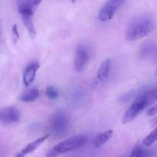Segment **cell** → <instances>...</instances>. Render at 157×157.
<instances>
[{
	"label": "cell",
	"instance_id": "obj_1",
	"mask_svg": "<svg viewBox=\"0 0 157 157\" xmlns=\"http://www.w3.org/2000/svg\"><path fill=\"white\" fill-rule=\"evenodd\" d=\"M156 28V21L153 16L143 15L133 18L127 25L125 38L128 41H134L144 38Z\"/></svg>",
	"mask_w": 157,
	"mask_h": 157
},
{
	"label": "cell",
	"instance_id": "obj_2",
	"mask_svg": "<svg viewBox=\"0 0 157 157\" xmlns=\"http://www.w3.org/2000/svg\"><path fill=\"white\" fill-rule=\"evenodd\" d=\"M157 90V87L148 90H144L139 94L130 106L128 109L126 110L121 119V122L123 124H127L134 121L140 115V113L144 110L147 107H148L154 100H156L155 98V94Z\"/></svg>",
	"mask_w": 157,
	"mask_h": 157
},
{
	"label": "cell",
	"instance_id": "obj_3",
	"mask_svg": "<svg viewBox=\"0 0 157 157\" xmlns=\"http://www.w3.org/2000/svg\"><path fill=\"white\" fill-rule=\"evenodd\" d=\"M70 127V117L64 111H56L52 115L48 122V130L55 137H63L67 133Z\"/></svg>",
	"mask_w": 157,
	"mask_h": 157
},
{
	"label": "cell",
	"instance_id": "obj_4",
	"mask_svg": "<svg viewBox=\"0 0 157 157\" xmlns=\"http://www.w3.org/2000/svg\"><path fill=\"white\" fill-rule=\"evenodd\" d=\"M87 141V137L84 135H78L65 140L54 146L46 153V157H57L60 155L69 153L82 147Z\"/></svg>",
	"mask_w": 157,
	"mask_h": 157
},
{
	"label": "cell",
	"instance_id": "obj_5",
	"mask_svg": "<svg viewBox=\"0 0 157 157\" xmlns=\"http://www.w3.org/2000/svg\"><path fill=\"white\" fill-rule=\"evenodd\" d=\"M126 1L127 0H108L100 9L98 13L100 21L104 22L111 19L117 11Z\"/></svg>",
	"mask_w": 157,
	"mask_h": 157
},
{
	"label": "cell",
	"instance_id": "obj_6",
	"mask_svg": "<svg viewBox=\"0 0 157 157\" xmlns=\"http://www.w3.org/2000/svg\"><path fill=\"white\" fill-rule=\"evenodd\" d=\"M21 118L20 111L15 107H6L1 110L0 121L5 125H11L19 122Z\"/></svg>",
	"mask_w": 157,
	"mask_h": 157
},
{
	"label": "cell",
	"instance_id": "obj_7",
	"mask_svg": "<svg viewBox=\"0 0 157 157\" xmlns=\"http://www.w3.org/2000/svg\"><path fill=\"white\" fill-rule=\"evenodd\" d=\"M89 61V55L85 46L80 44L76 48L75 58V70L77 72H82L86 68Z\"/></svg>",
	"mask_w": 157,
	"mask_h": 157
},
{
	"label": "cell",
	"instance_id": "obj_8",
	"mask_svg": "<svg viewBox=\"0 0 157 157\" xmlns=\"http://www.w3.org/2000/svg\"><path fill=\"white\" fill-rule=\"evenodd\" d=\"M110 66H111V60L110 58H107L101 63L100 67L97 71L96 76H95V84H101V83L104 82V81L107 80V78L109 76V74H110Z\"/></svg>",
	"mask_w": 157,
	"mask_h": 157
},
{
	"label": "cell",
	"instance_id": "obj_9",
	"mask_svg": "<svg viewBox=\"0 0 157 157\" xmlns=\"http://www.w3.org/2000/svg\"><path fill=\"white\" fill-rule=\"evenodd\" d=\"M40 67V64L38 62H32L26 67L23 74V84L25 87H29L32 84L36 76L37 71Z\"/></svg>",
	"mask_w": 157,
	"mask_h": 157
},
{
	"label": "cell",
	"instance_id": "obj_10",
	"mask_svg": "<svg viewBox=\"0 0 157 157\" xmlns=\"http://www.w3.org/2000/svg\"><path fill=\"white\" fill-rule=\"evenodd\" d=\"M48 135H45V136H41V137L38 138V139L35 140L33 142L29 144L26 147H25L21 151L18 152V153L15 155V157H25L27 155L32 153L34 151H35L41 144H44V142L48 138Z\"/></svg>",
	"mask_w": 157,
	"mask_h": 157
},
{
	"label": "cell",
	"instance_id": "obj_11",
	"mask_svg": "<svg viewBox=\"0 0 157 157\" xmlns=\"http://www.w3.org/2000/svg\"><path fill=\"white\" fill-rule=\"evenodd\" d=\"M113 135V130H109L107 131H104L103 133H99L97 135L93 140V145L96 148H100L102 147L104 144L108 142Z\"/></svg>",
	"mask_w": 157,
	"mask_h": 157
},
{
	"label": "cell",
	"instance_id": "obj_12",
	"mask_svg": "<svg viewBox=\"0 0 157 157\" xmlns=\"http://www.w3.org/2000/svg\"><path fill=\"white\" fill-rule=\"evenodd\" d=\"M20 15H21L23 24L29 32V35L34 38L36 35V31H35V25H34L33 19H32L33 15L32 14H21Z\"/></svg>",
	"mask_w": 157,
	"mask_h": 157
},
{
	"label": "cell",
	"instance_id": "obj_13",
	"mask_svg": "<svg viewBox=\"0 0 157 157\" xmlns=\"http://www.w3.org/2000/svg\"><path fill=\"white\" fill-rule=\"evenodd\" d=\"M39 96V90L37 88H32L20 95L19 101L23 103H32L38 99Z\"/></svg>",
	"mask_w": 157,
	"mask_h": 157
},
{
	"label": "cell",
	"instance_id": "obj_14",
	"mask_svg": "<svg viewBox=\"0 0 157 157\" xmlns=\"http://www.w3.org/2000/svg\"><path fill=\"white\" fill-rule=\"evenodd\" d=\"M156 50V46L151 42L144 43L140 47V56L141 58H148L153 55Z\"/></svg>",
	"mask_w": 157,
	"mask_h": 157
},
{
	"label": "cell",
	"instance_id": "obj_15",
	"mask_svg": "<svg viewBox=\"0 0 157 157\" xmlns=\"http://www.w3.org/2000/svg\"><path fill=\"white\" fill-rule=\"evenodd\" d=\"M152 153L150 151L145 150L140 146H136L129 157H150Z\"/></svg>",
	"mask_w": 157,
	"mask_h": 157
},
{
	"label": "cell",
	"instance_id": "obj_16",
	"mask_svg": "<svg viewBox=\"0 0 157 157\" xmlns=\"http://www.w3.org/2000/svg\"><path fill=\"white\" fill-rule=\"evenodd\" d=\"M157 141V129L155 128L150 134L144 138L143 140V144L145 147H150Z\"/></svg>",
	"mask_w": 157,
	"mask_h": 157
},
{
	"label": "cell",
	"instance_id": "obj_17",
	"mask_svg": "<svg viewBox=\"0 0 157 157\" xmlns=\"http://www.w3.org/2000/svg\"><path fill=\"white\" fill-rule=\"evenodd\" d=\"M45 94L50 100H56L59 97V92L53 86H48L45 90Z\"/></svg>",
	"mask_w": 157,
	"mask_h": 157
},
{
	"label": "cell",
	"instance_id": "obj_18",
	"mask_svg": "<svg viewBox=\"0 0 157 157\" xmlns=\"http://www.w3.org/2000/svg\"><path fill=\"white\" fill-rule=\"evenodd\" d=\"M12 39H13L14 42L16 43L17 41L19 40V38H20V35H19V32H18V26H17L16 24L13 25V26H12Z\"/></svg>",
	"mask_w": 157,
	"mask_h": 157
},
{
	"label": "cell",
	"instance_id": "obj_19",
	"mask_svg": "<svg viewBox=\"0 0 157 157\" xmlns=\"http://www.w3.org/2000/svg\"><path fill=\"white\" fill-rule=\"evenodd\" d=\"M157 113V104L156 105L153 106V107H150L148 110L147 111V115L149 117L154 116Z\"/></svg>",
	"mask_w": 157,
	"mask_h": 157
},
{
	"label": "cell",
	"instance_id": "obj_20",
	"mask_svg": "<svg viewBox=\"0 0 157 157\" xmlns=\"http://www.w3.org/2000/svg\"><path fill=\"white\" fill-rule=\"evenodd\" d=\"M41 2H42V0H34V5H35V6H38V5H39Z\"/></svg>",
	"mask_w": 157,
	"mask_h": 157
},
{
	"label": "cell",
	"instance_id": "obj_21",
	"mask_svg": "<svg viewBox=\"0 0 157 157\" xmlns=\"http://www.w3.org/2000/svg\"><path fill=\"white\" fill-rule=\"evenodd\" d=\"M76 1H77V0H71V2L73 3V4H74V3L76 2Z\"/></svg>",
	"mask_w": 157,
	"mask_h": 157
},
{
	"label": "cell",
	"instance_id": "obj_22",
	"mask_svg": "<svg viewBox=\"0 0 157 157\" xmlns=\"http://www.w3.org/2000/svg\"><path fill=\"white\" fill-rule=\"evenodd\" d=\"M155 75H157V67H156V70H155Z\"/></svg>",
	"mask_w": 157,
	"mask_h": 157
},
{
	"label": "cell",
	"instance_id": "obj_23",
	"mask_svg": "<svg viewBox=\"0 0 157 157\" xmlns=\"http://www.w3.org/2000/svg\"><path fill=\"white\" fill-rule=\"evenodd\" d=\"M155 98H156V99L157 100V90H156V94H155Z\"/></svg>",
	"mask_w": 157,
	"mask_h": 157
},
{
	"label": "cell",
	"instance_id": "obj_24",
	"mask_svg": "<svg viewBox=\"0 0 157 157\" xmlns=\"http://www.w3.org/2000/svg\"><path fill=\"white\" fill-rule=\"evenodd\" d=\"M156 129H157V127H156Z\"/></svg>",
	"mask_w": 157,
	"mask_h": 157
}]
</instances>
